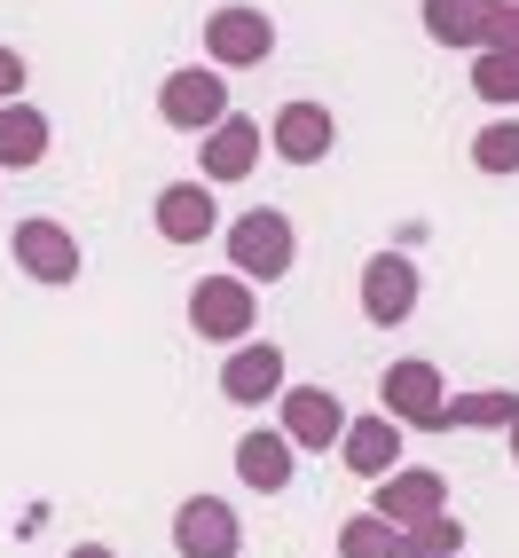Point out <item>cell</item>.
I'll return each instance as SVG.
<instances>
[{"instance_id": "cb8c5ba5", "label": "cell", "mask_w": 519, "mask_h": 558, "mask_svg": "<svg viewBox=\"0 0 519 558\" xmlns=\"http://www.w3.org/2000/svg\"><path fill=\"white\" fill-rule=\"evenodd\" d=\"M488 48H519V0H496L488 9Z\"/></svg>"}, {"instance_id": "e0dca14e", "label": "cell", "mask_w": 519, "mask_h": 558, "mask_svg": "<svg viewBox=\"0 0 519 558\" xmlns=\"http://www.w3.org/2000/svg\"><path fill=\"white\" fill-rule=\"evenodd\" d=\"M488 9L496 0H425V32L440 48H488Z\"/></svg>"}, {"instance_id": "ba28073f", "label": "cell", "mask_w": 519, "mask_h": 558, "mask_svg": "<svg viewBox=\"0 0 519 558\" xmlns=\"http://www.w3.org/2000/svg\"><path fill=\"white\" fill-rule=\"evenodd\" d=\"M347 409H339V393L330 386H283V433L300 440V449H339L347 440Z\"/></svg>"}, {"instance_id": "d6986e66", "label": "cell", "mask_w": 519, "mask_h": 558, "mask_svg": "<svg viewBox=\"0 0 519 558\" xmlns=\"http://www.w3.org/2000/svg\"><path fill=\"white\" fill-rule=\"evenodd\" d=\"M488 425H519V393L511 386H488V393H457L449 417H440V433H488Z\"/></svg>"}, {"instance_id": "277c9868", "label": "cell", "mask_w": 519, "mask_h": 558, "mask_svg": "<svg viewBox=\"0 0 519 558\" xmlns=\"http://www.w3.org/2000/svg\"><path fill=\"white\" fill-rule=\"evenodd\" d=\"M158 119L181 126V134H213L220 119H229V87H220V71H166Z\"/></svg>"}, {"instance_id": "d4e9b609", "label": "cell", "mask_w": 519, "mask_h": 558, "mask_svg": "<svg viewBox=\"0 0 519 558\" xmlns=\"http://www.w3.org/2000/svg\"><path fill=\"white\" fill-rule=\"evenodd\" d=\"M24 80H32L24 56H16V48H0V102H24Z\"/></svg>"}, {"instance_id": "52a82bcc", "label": "cell", "mask_w": 519, "mask_h": 558, "mask_svg": "<svg viewBox=\"0 0 519 558\" xmlns=\"http://www.w3.org/2000/svg\"><path fill=\"white\" fill-rule=\"evenodd\" d=\"M173 550L181 558H237L244 550V527H237V511L220 504V496H190L173 511Z\"/></svg>"}, {"instance_id": "2e32d148", "label": "cell", "mask_w": 519, "mask_h": 558, "mask_svg": "<svg viewBox=\"0 0 519 558\" xmlns=\"http://www.w3.org/2000/svg\"><path fill=\"white\" fill-rule=\"evenodd\" d=\"M252 166H260V126L229 110V119L205 134V181H244Z\"/></svg>"}, {"instance_id": "8fae6325", "label": "cell", "mask_w": 519, "mask_h": 558, "mask_svg": "<svg viewBox=\"0 0 519 558\" xmlns=\"http://www.w3.org/2000/svg\"><path fill=\"white\" fill-rule=\"evenodd\" d=\"M418 307V268L401 252H378V259H362V315L370 323H410Z\"/></svg>"}, {"instance_id": "3957f363", "label": "cell", "mask_w": 519, "mask_h": 558, "mask_svg": "<svg viewBox=\"0 0 519 558\" xmlns=\"http://www.w3.org/2000/svg\"><path fill=\"white\" fill-rule=\"evenodd\" d=\"M9 252H16V268H24L32 283H80V236H71L63 220H48V213L16 220Z\"/></svg>"}, {"instance_id": "30bf717a", "label": "cell", "mask_w": 519, "mask_h": 558, "mask_svg": "<svg viewBox=\"0 0 519 558\" xmlns=\"http://www.w3.org/2000/svg\"><path fill=\"white\" fill-rule=\"evenodd\" d=\"M268 142H276V158H283V166H315V158H330L339 126H330V110H323V102H283L276 119H268Z\"/></svg>"}, {"instance_id": "7c38bea8", "label": "cell", "mask_w": 519, "mask_h": 558, "mask_svg": "<svg viewBox=\"0 0 519 558\" xmlns=\"http://www.w3.org/2000/svg\"><path fill=\"white\" fill-rule=\"evenodd\" d=\"M339 457H347V472H362V480L401 472V417H394V409H370V417H354L347 440H339Z\"/></svg>"}, {"instance_id": "7402d4cb", "label": "cell", "mask_w": 519, "mask_h": 558, "mask_svg": "<svg viewBox=\"0 0 519 558\" xmlns=\"http://www.w3.org/2000/svg\"><path fill=\"white\" fill-rule=\"evenodd\" d=\"M472 166L480 173H519V119H488L472 134Z\"/></svg>"}, {"instance_id": "9c48e42d", "label": "cell", "mask_w": 519, "mask_h": 558, "mask_svg": "<svg viewBox=\"0 0 519 558\" xmlns=\"http://www.w3.org/2000/svg\"><path fill=\"white\" fill-rule=\"evenodd\" d=\"M370 511H386L394 527H418V519L449 511V480L425 472V464H401V472H386V480H378V504H370Z\"/></svg>"}, {"instance_id": "4fadbf2b", "label": "cell", "mask_w": 519, "mask_h": 558, "mask_svg": "<svg viewBox=\"0 0 519 558\" xmlns=\"http://www.w3.org/2000/svg\"><path fill=\"white\" fill-rule=\"evenodd\" d=\"M291 464H300V440H291L283 425H276V433L260 425V433L237 440V480H244V488H260V496H283V488H291Z\"/></svg>"}, {"instance_id": "6da1fadb", "label": "cell", "mask_w": 519, "mask_h": 558, "mask_svg": "<svg viewBox=\"0 0 519 558\" xmlns=\"http://www.w3.org/2000/svg\"><path fill=\"white\" fill-rule=\"evenodd\" d=\"M291 252H300V236H291V220L283 213H244V220H229V259H237V276H252V283H276L283 268H291Z\"/></svg>"}, {"instance_id": "7a4b0ae2", "label": "cell", "mask_w": 519, "mask_h": 558, "mask_svg": "<svg viewBox=\"0 0 519 558\" xmlns=\"http://www.w3.org/2000/svg\"><path fill=\"white\" fill-rule=\"evenodd\" d=\"M190 323H197V339H220V347H244V330L260 323L252 315V276H205L190 291Z\"/></svg>"}, {"instance_id": "603a6c76", "label": "cell", "mask_w": 519, "mask_h": 558, "mask_svg": "<svg viewBox=\"0 0 519 558\" xmlns=\"http://www.w3.org/2000/svg\"><path fill=\"white\" fill-rule=\"evenodd\" d=\"M401 543H410V558H457L464 550V527L449 511H433V519H418V527H401Z\"/></svg>"}, {"instance_id": "5bb4252c", "label": "cell", "mask_w": 519, "mask_h": 558, "mask_svg": "<svg viewBox=\"0 0 519 558\" xmlns=\"http://www.w3.org/2000/svg\"><path fill=\"white\" fill-rule=\"evenodd\" d=\"M220 393L229 401H244V409H260V401H276L283 393V347H268V339H244L229 362H220Z\"/></svg>"}, {"instance_id": "8992f818", "label": "cell", "mask_w": 519, "mask_h": 558, "mask_svg": "<svg viewBox=\"0 0 519 558\" xmlns=\"http://www.w3.org/2000/svg\"><path fill=\"white\" fill-rule=\"evenodd\" d=\"M268 48H276V24L260 16V9H244V0H229V9L205 16V56L213 63L244 71V63H268Z\"/></svg>"}, {"instance_id": "44dd1931", "label": "cell", "mask_w": 519, "mask_h": 558, "mask_svg": "<svg viewBox=\"0 0 519 558\" xmlns=\"http://www.w3.org/2000/svg\"><path fill=\"white\" fill-rule=\"evenodd\" d=\"M472 87L488 102H511L519 110V48H480L472 56Z\"/></svg>"}, {"instance_id": "4316f807", "label": "cell", "mask_w": 519, "mask_h": 558, "mask_svg": "<svg viewBox=\"0 0 519 558\" xmlns=\"http://www.w3.org/2000/svg\"><path fill=\"white\" fill-rule=\"evenodd\" d=\"M511 457H519V425H511Z\"/></svg>"}, {"instance_id": "5b68a950", "label": "cell", "mask_w": 519, "mask_h": 558, "mask_svg": "<svg viewBox=\"0 0 519 558\" xmlns=\"http://www.w3.org/2000/svg\"><path fill=\"white\" fill-rule=\"evenodd\" d=\"M386 393H378V409H394L401 425H418V433H440V417H449V393H440V369L433 362H394L386 378H378Z\"/></svg>"}, {"instance_id": "ffe728a7", "label": "cell", "mask_w": 519, "mask_h": 558, "mask_svg": "<svg viewBox=\"0 0 519 558\" xmlns=\"http://www.w3.org/2000/svg\"><path fill=\"white\" fill-rule=\"evenodd\" d=\"M339 558H410V543H401V527L386 511H354L339 527Z\"/></svg>"}, {"instance_id": "9a60e30c", "label": "cell", "mask_w": 519, "mask_h": 558, "mask_svg": "<svg viewBox=\"0 0 519 558\" xmlns=\"http://www.w3.org/2000/svg\"><path fill=\"white\" fill-rule=\"evenodd\" d=\"M213 229H220V213H213V197L197 181H166L158 190V236L166 244H205Z\"/></svg>"}, {"instance_id": "484cf974", "label": "cell", "mask_w": 519, "mask_h": 558, "mask_svg": "<svg viewBox=\"0 0 519 558\" xmlns=\"http://www.w3.org/2000/svg\"><path fill=\"white\" fill-rule=\"evenodd\" d=\"M71 558H110V550H102V543H80V550H71Z\"/></svg>"}, {"instance_id": "ac0fdd59", "label": "cell", "mask_w": 519, "mask_h": 558, "mask_svg": "<svg viewBox=\"0 0 519 558\" xmlns=\"http://www.w3.org/2000/svg\"><path fill=\"white\" fill-rule=\"evenodd\" d=\"M48 158V119L32 102H0V166L24 173V166H40Z\"/></svg>"}]
</instances>
